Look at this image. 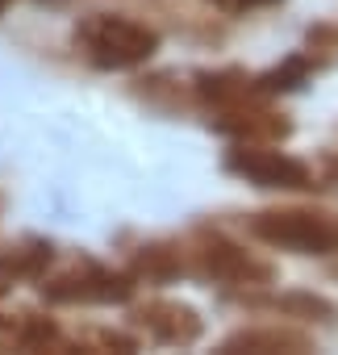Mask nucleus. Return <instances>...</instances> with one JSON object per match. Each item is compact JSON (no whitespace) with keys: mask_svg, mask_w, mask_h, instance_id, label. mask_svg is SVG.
<instances>
[{"mask_svg":"<svg viewBox=\"0 0 338 355\" xmlns=\"http://www.w3.org/2000/svg\"><path fill=\"white\" fill-rule=\"evenodd\" d=\"M75 46L100 71H134L154 59L159 30L125 13H88L75 26Z\"/></svg>","mask_w":338,"mask_h":355,"instance_id":"f257e3e1","label":"nucleus"},{"mask_svg":"<svg viewBox=\"0 0 338 355\" xmlns=\"http://www.w3.org/2000/svg\"><path fill=\"white\" fill-rule=\"evenodd\" d=\"M247 234L292 255H338L334 209H263L247 218Z\"/></svg>","mask_w":338,"mask_h":355,"instance_id":"f03ea898","label":"nucleus"},{"mask_svg":"<svg viewBox=\"0 0 338 355\" xmlns=\"http://www.w3.org/2000/svg\"><path fill=\"white\" fill-rule=\"evenodd\" d=\"M226 171L238 180L255 184V189H288V193H305L313 189V167L301 163L288 150H276L272 142H238L226 150Z\"/></svg>","mask_w":338,"mask_h":355,"instance_id":"7ed1b4c3","label":"nucleus"},{"mask_svg":"<svg viewBox=\"0 0 338 355\" xmlns=\"http://www.w3.org/2000/svg\"><path fill=\"white\" fill-rule=\"evenodd\" d=\"M197 272L209 276V280H222V284H272L276 280V268L259 255H251L247 247H238L234 239L217 234V230H201L197 234V247L188 251Z\"/></svg>","mask_w":338,"mask_h":355,"instance_id":"20e7f679","label":"nucleus"},{"mask_svg":"<svg viewBox=\"0 0 338 355\" xmlns=\"http://www.w3.org/2000/svg\"><path fill=\"white\" fill-rule=\"evenodd\" d=\"M51 301H67V305H117L134 297V276L125 272H109L100 263H84L51 284H42Z\"/></svg>","mask_w":338,"mask_h":355,"instance_id":"39448f33","label":"nucleus"},{"mask_svg":"<svg viewBox=\"0 0 338 355\" xmlns=\"http://www.w3.org/2000/svg\"><path fill=\"white\" fill-rule=\"evenodd\" d=\"M134 326H142L154 343H167V347H188L205 330L201 313L184 301H146L142 309H134Z\"/></svg>","mask_w":338,"mask_h":355,"instance_id":"423d86ee","label":"nucleus"},{"mask_svg":"<svg viewBox=\"0 0 338 355\" xmlns=\"http://www.w3.org/2000/svg\"><path fill=\"white\" fill-rule=\"evenodd\" d=\"M213 125L238 142H280L292 134V121L284 113H272V109H259L255 101H242V105H230L213 117Z\"/></svg>","mask_w":338,"mask_h":355,"instance_id":"0eeeda50","label":"nucleus"},{"mask_svg":"<svg viewBox=\"0 0 338 355\" xmlns=\"http://www.w3.org/2000/svg\"><path fill=\"white\" fill-rule=\"evenodd\" d=\"M313 338L292 330V326H267V330H238L222 343V351H255V355H272V351H309Z\"/></svg>","mask_w":338,"mask_h":355,"instance_id":"6e6552de","label":"nucleus"},{"mask_svg":"<svg viewBox=\"0 0 338 355\" xmlns=\"http://www.w3.org/2000/svg\"><path fill=\"white\" fill-rule=\"evenodd\" d=\"M197 96H201L205 105H217V109H230V105H242V101H259L255 88H251V76L238 71V67L201 71V76H197Z\"/></svg>","mask_w":338,"mask_h":355,"instance_id":"1a4fd4ad","label":"nucleus"},{"mask_svg":"<svg viewBox=\"0 0 338 355\" xmlns=\"http://www.w3.org/2000/svg\"><path fill=\"white\" fill-rule=\"evenodd\" d=\"M259 305H267V309H276V313H284V318H292V322H305V326H334L338 322V305L330 301V297H321V293H280V297H263Z\"/></svg>","mask_w":338,"mask_h":355,"instance_id":"9d476101","label":"nucleus"},{"mask_svg":"<svg viewBox=\"0 0 338 355\" xmlns=\"http://www.w3.org/2000/svg\"><path fill=\"white\" fill-rule=\"evenodd\" d=\"M317 67H321V63L313 59V51H301V55L284 59L280 67H272V71H263V76H251V88H255V96H259V101H267V96H280V92L301 88Z\"/></svg>","mask_w":338,"mask_h":355,"instance_id":"9b49d317","label":"nucleus"},{"mask_svg":"<svg viewBox=\"0 0 338 355\" xmlns=\"http://www.w3.org/2000/svg\"><path fill=\"white\" fill-rule=\"evenodd\" d=\"M184 247H172V243H150L142 251H134V272L146 276V280H172L184 272Z\"/></svg>","mask_w":338,"mask_h":355,"instance_id":"f8f14e48","label":"nucleus"},{"mask_svg":"<svg viewBox=\"0 0 338 355\" xmlns=\"http://www.w3.org/2000/svg\"><path fill=\"white\" fill-rule=\"evenodd\" d=\"M51 263V247H21V251H5L0 255V288L38 276Z\"/></svg>","mask_w":338,"mask_h":355,"instance_id":"ddd939ff","label":"nucleus"},{"mask_svg":"<svg viewBox=\"0 0 338 355\" xmlns=\"http://www.w3.org/2000/svg\"><path fill=\"white\" fill-rule=\"evenodd\" d=\"M309 51H317V55L338 51V26H317V30L309 34Z\"/></svg>","mask_w":338,"mask_h":355,"instance_id":"4468645a","label":"nucleus"},{"mask_svg":"<svg viewBox=\"0 0 338 355\" xmlns=\"http://www.w3.org/2000/svg\"><path fill=\"white\" fill-rule=\"evenodd\" d=\"M209 5H217V9H226V13H251V9L276 5V0H209Z\"/></svg>","mask_w":338,"mask_h":355,"instance_id":"2eb2a0df","label":"nucleus"},{"mask_svg":"<svg viewBox=\"0 0 338 355\" xmlns=\"http://www.w3.org/2000/svg\"><path fill=\"white\" fill-rule=\"evenodd\" d=\"M321 167H326V180H330V184H338V150H330Z\"/></svg>","mask_w":338,"mask_h":355,"instance_id":"dca6fc26","label":"nucleus"},{"mask_svg":"<svg viewBox=\"0 0 338 355\" xmlns=\"http://www.w3.org/2000/svg\"><path fill=\"white\" fill-rule=\"evenodd\" d=\"M5 5H9V0H0V9H5Z\"/></svg>","mask_w":338,"mask_h":355,"instance_id":"f3484780","label":"nucleus"}]
</instances>
